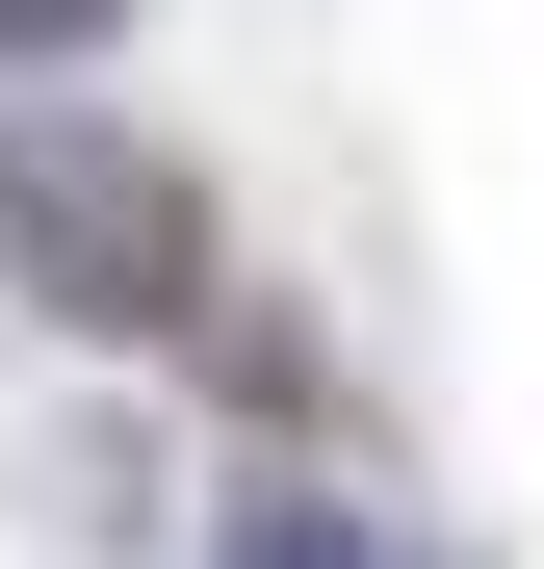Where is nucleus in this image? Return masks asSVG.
Masks as SVG:
<instances>
[{
	"label": "nucleus",
	"mask_w": 544,
	"mask_h": 569,
	"mask_svg": "<svg viewBox=\"0 0 544 569\" xmlns=\"http://www.w3.org/2000/svg\"><path fill=\"white\" fill-rule=\"evenodd\" d=\"M0 52H105V0H0Z\"/></svg>",
	"instance_id": "obj_3"
},
{
	"label": "nucleus",
	"mask_w": 544,
	"mask_h": 569,
	"mask_svg": "<svg viewBox=\"0 0 544 569\" xmlns=\"http://www.w3.org/2000/svg\"><path fill=\"white\" fill-rule=\"evenodd\" d=\"M208 569H389V543H363L337 492H259V466H234V518H208Z\"/></svg>",
	"instance_id": "obj_2"
},
{
	"label": "nucleus",
	"mask_w": 544,
	"mask_h": 569,
	"mask_svg": "<svg viewBox=\"0 0 544 569\" xmlns=\"http://www.w3.org/2000/svg\"><path fill=\"white\" fill-rule=\"evenodd\" d=\"M0 284L52 337H208V181L105 104H27L0 130Z\"/></svg>",
	"instance_id": "obj_1"
}]
</instances>
